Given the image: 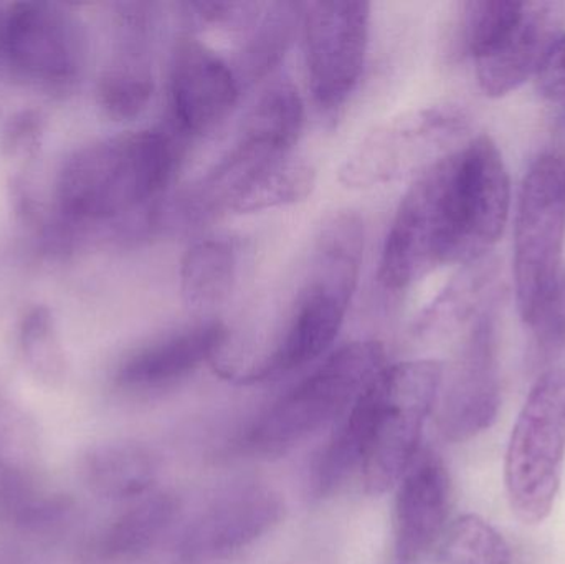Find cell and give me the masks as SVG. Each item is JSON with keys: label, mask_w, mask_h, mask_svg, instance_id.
Masks as SVG:
<instances>
[{"label": "cell", "mask_w": 565, "mask_h": 564, "mask_svg": "<svg viewBox=\"0 0 565 564\" xmlns=\"http://www.w3.org/2000/svg\"><path fill=\"white\" fill-rule=\"evenodd\" d=\"M184 156L172 129L126 132L70 156L56 181V201L73 224L146 215L171 184Z\"/></svg>", "instance_id": "1"}, {"label": "cell", "mask_w": 565, "mask_h": 564, "mask_svg": "<svg viewBox=\"0 0 565 564\" xmlns=\"http://www.w3.org/2000/svg\"><path fill=\"white\" fill-rule=\"evenodd\" d=\"M364 242V221L355 212H335L324 219L280 338L238 381L255 383L299 370L331 347L358 288Z\"/></svg>", "instance_id": "2"}, {"label": "cell", "mask_w": 565, "mask_h": 564, "mask_svg": "<svg viewBox=\"0 0 565 564\" xmlns=\"http://www.w3.org/2000/svg\"><path fill=\"white\" fill-rule=\"evenodd\" d=\"M444 376L438 361H404L385 366L362 391L369 434L361 473L371 496L394 489L417 459L425 421L437 404Z\"/></svg>", "instance_id": "3"}, {"label": "cell", "mask_w": 565, "mask_h": 564, "mask_svg": "<svg viewBox=\"0 0 565 564\" xmlns=\"http://www.w3.org/2000/svg\"><path fill=\"white\" fill-rule=\"evenodd\" d=\"M448 264H465L454 151L420 172L405 192L382 248L379 281L401 294Z\"/></svg>", "instance_id": "4"}, {"label": "cell", "mask_w": 565, "mask_h": 564, "mask_svg": "<svg viewBox=\"0 0 565 564\" xmlns=\"http://www.w3.org/2000/svg\"><path fill=\"white\" fill-rule=\"evenodd\" d=\"M563 3L475 0L465 3V45L484 95L501 98L536 75L563 35Z\"/></svg>", "instance_id": "5"}, {"label": "cell", "mask_w": 565, "mask_h": 564, "mask_svg": "<svg viewBox=\"0 0 565 564\" xmlns=\"http://www.w3.org/2000/svg\"><path fill=\"white\" fill-rule=\"evenodd\" d=\"M384 368L385 351L377 341L339 348L255 423L248 446L265 456L292 449L345 414Z\"/></svg>", "instance_id": "6"}, {"label": "cell", "mask_w": 565, "mask_h": 564, "mask_svg": "<svg viewBox=\"0 0 565 564\" xmlns=\"http://www.w3.org/2000/svg\"><path fill=\"white\" fill-rule=\"evenodd\" d=\"M514 285L521 318L531 328L553 304L561 281L565 244V159H536L518 201Z\"/></svg>", "instance_id": "7"}, {"label": "cell", "mask_w": 565, "mask_h": 564, "mask_svg": "<svg viewBox=\"0 0 565 564\" xmlns=\"http://www.w3.org/2000/svg\"><path fill=\"white\" fill-rule=\"evenodd\" d=\"M564 456L565 368H554L534 384L508 444L504 486L521 522L537 525L553 512Z\"/></svg>", "instance_id": "8"}, {"label": "cell", "mask_w": 565, "mask_h": 564, "mask_svg": "<svg viewBox=\"0 0 565 564\" xmlns=\"http://www.w3.org/2000/svg\"><path fill=\"white\" fill-rule=\"evenodd\" d=\"M470 118L455 105L424 106L402 113L369 132L342 162L339 181L351 189H372L417 178L450 155L468 131Z\"/></svg>", "instance_id": "9"}, {"label": "cell", "mask_w": 565, "mask_h": 564, "mask_svg": "<svg viewBox=\"0 0 565 564\" xmlns=\"http://www.w3.org/2000/svg\"><path fill=\"white\" fill-rule=\"evenodd\" d=\"M301 29L312 99L322 111H338L351 98L364 72L371 6L301 3Z\"/></svg>", "instance_id": "10"}, {"label": "cell", "mask_w": 565, "mask_h": 564, "mask_svg": "<svg viewBox=\"0 0 565 564\" xmlns=\"http://www.w3.org/2000/svg\"><path fill=\"white\" fill-rule=\"evenodd\" d=\"M2 50L25 78L65 86L75 82L85 63V30L58 3H13L3 15Z\"/></svg>", "instance_id": "11"}, {"label": "cell", "mask_w": 565, "mask_h": 564, "mask_svg": "<svg viewBox=\"0 0 565 564\" xmlns=\"http://www.w3.org/2000/svg\"><path fill=\"white\" fill-rule=\"evenodd\" d=\"M491 311L475 320L447 384L441 383L438 427L445 439L465 443L493 426L500 411V366Z\"/></svg>", "instance_id": "12"}, {"label": "cell", "mask_w": 565, "mask_h": 564, "mask_svg": "<svg viewBox=\"0 0 565 564\" xmlns=\"http://www.w3.org/2000/svg\"><path fill=\"white\" fill-rule=\"evenodd\" d=\"M234 65L194 33L179 36L169 70V105L182 136L205 135L221 125L241 95Z\"/></svg>", "instance_id": "13"}, {"label": "cell", "mask_w": 565, "mask_h": 564, "mask_svg": "<svg viewBox=\"0 0 565 564\" xmlns=\"http://www.w3.org/2000/svg\"><path fill=\"white\" fill-rule=\"evenodd\" d=\"M285 513L280 493L245 486L215 500L185 532L181 555L191 562L227 558L277 526Z\"/></svg>", "instance_id": "14"}, {"label": "cell", "mask_w": 565, "mask_h": 564, "mask_svg": "<svg viewBox=\"0 0 565 564\" xmlns=\"http://www.w3.org/2000/svg\"><path fill=\"white\" fill-rule=\"evenodd\" d=\"M154 3H121L118 9V49L98 82V103L115 121L138 118L154 93L151 45Z\"/></svg>", "instance_id": "15"}, {"label": "cell", "mask_w": 565, "mask_h": 564, "mask_svg": "<svg viewBox=\"0 0 565 564\" xmlns=\"http://www.w3.org/2000/svg\"><path fill=\"white\" fill-rule=\"evenodd\" d=\"M450 506L447 467L437 454H418L395 499V553L401 562H415L444 536Z\"/></svg>", "instance_id": "16"}, {"label": "cell", "mask_w": 565, "mask_h": 564, "mask_svg": "<svg viewBox=\"0 0 565 564\" xmlns=\"http://www.w3.org/2000/svg\"><path fill=\"white\" fill-rule=\"evenodd\" d=\"M227 341L228 330L218 321L184 328L132 353L119 366L116 381L129 391L174 386L202 364L221 358Z\"/></svg>", "instance_id": "17"}, {"label": "cell", "mask_w": 565, "mask_h": 564, "mask_svg": "<svg viewBox=\"0 0 565 564\" xmlns=\"http://www.w3.org/2000/svg\"><path fill=\"white\" fill-rule=\"evenodd\" d=\"M301 23V3H258L252 19L237 33L235 73L241 85L265 78L281 62Z\"/></svg>", "instance_id": "18"}, {"label": "cell", "mask_w": 565, "mask_h": 564, "mask_svg": "<svg viewBox=\"0 0 565 564\" xmlns=\"http://www.w3.org/2000/svg\"><path fill=\"white\" fill-rule=\"evenodd\" d=\"M241 248L231 237L195 242L182 258L181 295L188 307L209 310L224 304L238 280Z\"/></svg>", "instance_id": "19"}, {"label": "cell", "mask_w": 565, "mask_h": 564, "mask_svg": "<svg viewBox=\"0 0 565 564\" xmlns=\"http://www.w3.org/2000/svg\"><path fill=\"white\" fill-rule=\"evenodd\" d=\"M497 267L487 258L465 264L448 281L447 287L425 307L414 331L422 338L445 337L454 333L468 321L477 320L484 310Z\"/></svg>", "instance_id": "20"}, {"label": "cell", "mask_w": 565, "mask_h": 564, "mask_svg": "<svg viewBox=\"0 0 565 564\" xmlns=\"http://www.w3.org/2000/svg\"><path fill=\"white\" fill-rule=\"evenodd\" d=\"M82 473L89 489L106 499L146 496L158 477V460L136 443H106L83 457Z\"/></svg>", "instance_id": "21"}, {"label": "cell", "mask_w": 565, "mask_h": 564, "mask_svg": "<svg viewBox=\"0 0 565 564\" xmlns=\"http://www.w3.org/2000/svg\"><path fill=\"white\" fill-rule=\"evenodd\" d=\"M179 502L169 493H152L122 513L106 533L103 552L109 558H132L151 549L174 522Z\"/></svg>", "instance_id": "22"}, {"label": "cell", "mask_w": 565, "mask_h": 564, "mask_svg": "<svg viewBox=\"0 0 565 564\" xmlns=\"http://www.w3.org/2000/svg\"><path fill=\"white\" fill-rule=\"evenodd\" d=\"M316 169L305 159H282L257 175L232 202L228 211L237 214L268 211L298 204L311 195Z\"/></svg>", "instance_id": "23"}, {"label": "cell", "mask_w": 565, "mask_h": 564, "mask_svg": "<svg viewBox=\"0 0 565 564\" xmlns=\"http://www.w3.org/2000/svg\"><path fill=\"white\" fill-rule=\"evenodd\" d=\"M19 343L23 361L36 380L49 386L65 381L68 363L49 308L40 305L26 311L20 323Z\"/></svg>", "instance_id": "24"}, {"label": "cell", "mask_w": 565, "mask_h": 564, "mask_svg": "<svg viewBox=\"0 0 565 564\" xmlns=\"http://www.w3.org/2000/svg\"><path fill=\"white\" fill-rule=\"evenodd\" d=\"M441 564H510L504 536L478 515L455 520L441 536Z\"/></svg>", "instance_id": "25"}, {"label": "cell", "mask_w": 565, "mask_h": 564, "mask_svg": "<svg viewBox=\"0 0 565 564\" xmlns=\"http://www.w3.org/2000/svg\"><path fill=\"white\" fill-rule=\"evenodd\" d=\"M39 456L33 421L19 407L0 403V469L23 473Z\"/></svg>", "instance_id": "26"}, {"label": "cell", "mask_w": 565, "mask_h": 564, "mask_svg": "<svg viewBox=\"0 0 565 564\" xmlns=\"http://www.w3.org/2000/svg\"><path fill=\"white\" fill-rule=\"evenodd\" d=\"M43 116L35 109H23L7 123L2 148L9 158H32L43 135Z\"/></svg>", "instance_id": "27"}, {"label": "cell", "mask_w": 565, "mask_h": 564, "mask_svg": "<svg viewBox=\"0 0 565 564\" xmlns=\"http://www.w3.org/2000/svg\"><path fill=\"white\" fill-rule=\"evenodd\" d=\"M541 95L565 109V33L554 43L536 73Z\"/></svg>", "instance_id": "28"}, {"label": "cell", "mask_w": 565, "mask_h": 564, "mask_svg": "<svg viewBox=\"0 0 565 564\" xmlns=\"http://www.w3.org/2000/svg\"><path fill=\"white\" fill-rule=\"evenodd\" d=\"M3 15L0 13V50H2Z\"/></svg>", "instance_id": "29"}]
</instances>
